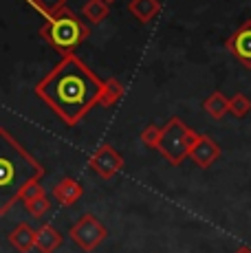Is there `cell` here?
<instances>
[{
  "label": "cell",
  "mask_w": 251,
  "mask_h": 253,
  "mask_svg": "<svg viewBox=\"0 0 251 253\" xmlns=\"http://www.w3.org/2000/svg\"><path fill=\"white\" fill-rule=\"evenodd\" d=\"M101 84L80 57L64 55L55 69L36 84V95L62 119L66 126H77L93 106H97Z\"/></svg>",
  "instance_id": "1"
},
{
  "label": "cell",
  "mask_w": 251,
  "mask_h": 253,
  "mask_svg": "<svg viewBox=\"0 0 251 253\" xmlns=\"http://www.w3.org/2000/svg\"><path fill=\"white\" fill-rule=\"evenodd\" d=\"M44 176L42 163L27 152L7 128H0V216L20 201L25 187Z\"/></svg>",
  "instance_id": "2"
},
{
  "label": "cell",
  "mask_w": 251,
  "mask_h": 253,
  "mask_svg": "<svg viewBox=\"0 0 251 253\" xmlns=\"http://www.w3.org/2000/svg\"><path fill=\"white\" fill-rule=\"evenodd\" d=\"M90 36V29L82 22V18L69 7L60 9L55 16L46 18V22L40 29V38L49 46H53L62 57L73 55L75 48L86 42Z\"/></svg>",
  "instance_id": "3"
},
{
  "label": "cell",
  "mask_w": 251,
  "mask_h": 253,
  "mask_svg": "<svg viewBox=\"0 0 251 253\" xmlns=\"http://www.w3.org/2000/svg\"><path fill=\"white\" fill-rule=\"evenodd\" d=\"M196 139H199V132L187 128L178 117H172L161 128V139H159L157 150L163 154L167 163L181 165L190 157V148L196 143Z\"/></svg>",
  "instance_id": "4"
},
{
  "label": "cell",
  "mask_w": 251,
  "mask_h": 253,
  "mask_svg": "<svg viewBox=\"0 0 251 253\" xmlns=\"http://www.w3.org/2000/svg\"><path fill=\"white\" fill-rule=\"evenodd\" d=\"M108 238V229L104 222L93 213H84L80 220L71 227V240L80 247L82 251H95L101 242Z\"/></svg>",
  "instance_id": "5"
},
{
  "label": "cell",
  "mask_w": 251,
  "mask_h": 253,
  "mask_svg": "<svg viewBox=\"0 0 251 253\" xmlns=\"http://www.w3.org/2000/svg\"><path fill=\"white\" fill-rule=\"evenodd\" d=\"M88 168L93 169L99 178L108 181V178H113L115 174H119L124 169V157L113 145L104 143L88 157Z\"/></svg>",
  "instance_id": "6"
},
{
  "label": "cell",
  "mask_w": 251,
  "mask_h": 253,
  "mask_svg": "<svg viewBox=\"0 0 251 253\" xmlns=\"http://www.w3.org/2000/svg\"><path fill=\"white\" fill-rule=\"evenodd\" d=\"M227 51L245 66L251 69V20H247L227 40Z\"/></svg>",
  "instance_id": "7"
},
{
  "label": "cell",
  "mask_w": 251,
  "mask_h": 253,
  "mask_svg": "<svg viewBox=\"0 0 251 253\" xmlns=\"http://www.w3.org/2000/svg\"><path fill=\"white\" fill-rule=\"evenodd\" d=\"M218 157H220L218 143L214 139H209L207 134H199L196 143L190 148V159L203 169H207L211 163L218 161Z\"/></svg>",
  "instance_id": "8"
},
{
  "label": "cell",
  "mask_w": 251,
  "mask_h": 253,
  "mask_svg": "<svg viewBox=\"0 0 251 253\" xmlns=\"http://www.w3.org/2000/svg\"><path fill=\"white\" fill-rule=\"evenodd\" d=\"M82 192H84L82 183L75 181V178H71V176H64L55 187H53V196H55V201L64 207L75 205V203L82 198Z\"/></svg>",
  "instance_id": "9"
},
{
  "label": "cell",
  "mask_w": 251,
  "mask_h": 253,
  "mask_svg": "<svg viewBox=\"0 0 251 253\" xmlns=\"http://www.w3.org/2000/svg\"><path fill=\"white\" fill-rule=\"evenodd\" d=\"M64 242L62 233L53 225H42L36 229V249L40 253H53L60 249V245Z\"/></svg>",
  "instance_id": "10"
},
{
  "label": "cell",
  "mask_w": 251,
  "mask_h": 253,
  "mask_svg": "<svg viewBox=\"0 0 251 253\" xmlns=\"http://www.w3.org/2000/svg\"><path fill=\"white\" fill-rule=\"evenodd\" d=\"M128 11L132 13L139 22L148 24L159 16V11H161V2H159V0H130Z\"/></svg>",
  "instance_id": "11"
},
{
  "label": "cell",
  "mask_w": 251,
  "mask_h": 253,
  "mask_svg": "<svg viewBox=\"0 0 251 253\" xmlns=\"http://www.w3.org/2000/svg\"><path fill=\"white\" fill-rule=\"evenodd\" d=\"M9 242L16 251L20 253H29L36 247V231L27 225V222H20L11 233H9Z\"/></svg>",
  "instance_id": "12"
},
{
  "label": "cell",
  "mask_w": 251,
  "mask_h": 253,
  "mask_svg": "<svg viewBox=\"0 0 251 253\" xmlns=\"http://www.w3.org/2000/svg\"><path fill=\"white\" fill-rule=\"evenodd\" d=\"M124 84L119 80H115V77H110V80H106L104 84H101V92H99V99H97V106H104V108H110V106H115L119 99L124 97Z\"/></svg>",
  "instance_id": "13"
},
{
  "label": "cell",
  "mask_w": 251,
  "mask_h": 253,
  "mask_svg": "<svg viewBox=\"0 0 251 253\" xmlns=\"http://www.w3.org/2000/svg\"><path fill=\"white\" fill-rule=\"evenodd\" d=\"M205 113L211 117V119H223V117L229 113V99L223 95V92H211L209 97L203 104Z\"/></svg>",
  "instance_id": "14"
},
{
  "label": "cell",
  "mask_w": 251,
  "mask_h": 253,
  "mask_svg": "<svg viewBox=\"0 0 251 253\" xmlns=\"http://www.w3.org/2000/svg\"><path fill=\"white\" fill-rule=\"evenodd\" d=\"M82 13H84V18L88 22L99 24V22H104L106 18H108L110 7L104 2V0H86L84 7H82Z\"/></svg>",
  "instance_id": "15"
},
{
  "label": "cell",
  "mask_w": 251,
  "mask_h": 253,
  "mask_svg": "<svg viewBox=\"0 0 251 253\" xmlns=\"http://www.w3.org/2000/svg\"><path fill=\"white\" fill-rule=\"evenodd\" d=\"M29 2H31L33 7H36L44 18L55 16L60 9L66 7V0H29Z\"/></svg>",
  "instance_id": "16"
},
{
  "label": "cell",
  "mask_w": 251,
  "mask_h": 253,
  "mask_svg": "<svg viewBox=\"0 0 251 253\" xmlns=\"http://www.w3.org/2000/svg\"><path fill=\"white\" fill-rule=\"evenodd\" d=\"M251 110V101L247 99V95H243V92H238V95H234L229 99V113L234 117H245Z\"/></svg>",
  "instance_id": "17"
},
{
  "label": "cell",
  "mask_w": 251,
  "mask_h": 253,
  "mask_svg": "<svg viewBox=\"0 0 251 253\" xmlns=\"http://www.w3.org/2000/svg\"><path fill=\"white\" fill-rule=\"evenodd\" d=\"M49 207H51V203L46 196H40V198H36V201L25 203V209L29 211V216H33V218H42L49 211Z\"/></svg>",
  "instance_id": "18"
},
{
  "label": "cell",
  "mask_w": 251,
  "mask_h": 253,
  "mask_svg": "<svg viewBox=\"0 0 251 253\" xmlns=\"http://www.w3.org/2000/svg\"><path fill=\"white\" fill-rule=\"evenodd\" d=\"M159 139H161V128L159 126H146L141 132V143L148 145V148H157L159 145Z\"/></svg>",
  "instance_id": "19"
},
{
  "label": "cell",
  "mask_w": 251,
  "mask_h": 253,
  "mask_svg": "<svg viewBox=\"0 0 251 253\" xmlns=\"http://www.w3.org/2000/svg\"><path fill=\"white\" fill-rule=\"evenodd\" d=\"M40 196H46V194H44V187H42L40 181H38V183H31L29 187H25L20 201L22 203H29V201H36V198H40Z\"/></svg>",
  "instance_id": "20"
},
{
  "label": "cell",
  "mask_w": 251,
  "mask_h": 253,
  "mask_svg": "<svg viewBox=\"0 0 251 253\" xmlns=\"http://www.w3.org/2000/svg\"><path fill=\"white\" fill-rule=\"evenodd\" d=\"M234 253H251V249L249 247H240V249H236Z\"/></svg>",
  "instance_id": "21"
},
{
  "label": "cell",
  "mask_w": 251,
  "mask_h": 253,
  "mask_svg": "<svg viewBox=\"0 0 251 253\" xmlns=\"http://www.w3.org/2000/svg\"><path fill=\"white\" fill-rule=\"evenodd\" d=\"M104 2H106V4H110V2H115V0H104Z\"/></svg>",
  "instance_id": "22"
}]
</instances>
